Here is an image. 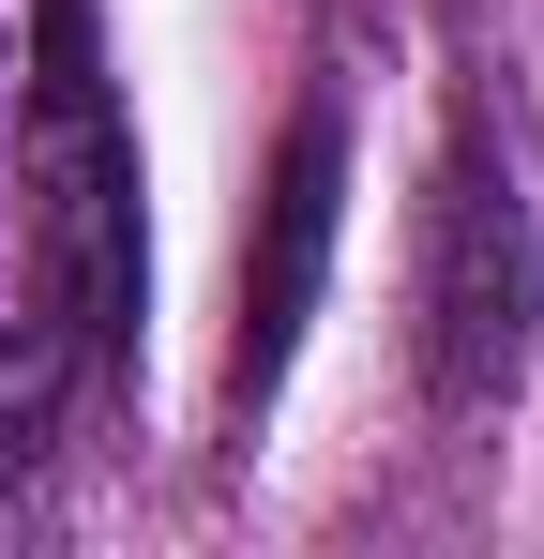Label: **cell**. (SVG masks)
Masks as SVG:
<instances>
[{
	"label": "cell",
	"mask_w": 544,
	"mask_h": 559,
	"mask_svg": "<svg viewBox=\"0 0 544 559\" xmlns=\"http://www.w3.org/2000/svg\"><path fill=\"white\" fill-rule=\"evenodd\" d=\"M31 152H46V258H61V333L91 364L137 348L152 318V242H137V121L106 92L91 0H31Z\"/></svg>",
	"instance_id": "7a4b0ae2"
},
{
	"label": "cell",
	"mask_w": 544,
	"mask_h": 559,
	"mask_svg": "<svg viewBox=\"0 0 544 559\" xmlns=\"http://www.w3.org/2000/svg\"><path fill=\"white\" fill-rule=\"evenodd\" d=\"M76 333L61 318H0V514L61 468V424H76Z\"/></svg>",
	"instance_id": "277c9868"
},
{
	"label": "cell",
	"mask_w": 544,
	"mask_h": 559,
	"mask_svg": "<svg viewBox=\"0 0 544 559\" xmlns=\"http://www.w3.org/2000/svg\"><path fill=\"white\" fill-rule=\"evenodd\" d=\"M333 227H348V121L303 106V121H287V167H272V227H258V258H243V364H227L243 408H272V378L303 348L318 273H333Z\"/></svg>",
	"instance_id": "3957f363"
},
{
	"label": "cell",
	"mask_w": 544,
	"mask_h": 559,
	"mask_svg": "<svg viewBox=\"0 0 544 559\" xmlns=\"http://www.w3.org/2000/svg\"><path fill=\"white\" fill-rule=\"evenodd\" d=\"M409 318H424V393L439 424H499L544 364V227L530 182H515V136L469 106L424 182V273H409Z\"/></svg>",
	"instance_id": "6da1fadb"
}]
</instances>
